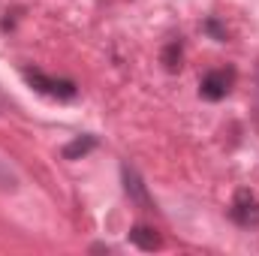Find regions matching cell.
<instances>
[{"label":"cell","mask_w":259,"mask_h":256,"mask_svg":"<svg viewBox=\"0 0 259 256\" xmlns=\"http://www.w3.org/2000/svg\"><path fill=\"white\" fill-rule=\"evenodd\" d=\"M21 75H24V81H27L33 91H39V94H46V97H55V100H72V97H75V91H78V88H75V81L46 75L42 69H24Z\"/></svg>","instance_id":"1"},{"label":"cell","mask_w":259,"mask_h":256,"mask_svg":"<svg viewBox=\"0 0 259 256\" xmlns=\"http://www.w3.org/2000/svg\"><path fill=\"white\" fill-rule=\"evenodd\" d=\"M232 81H235V72H232V69H211V72L202 75V81H199V94H202L205 100L217 103V100H223V97L229 94Z\"/></svg>","instance_id":"2"},{"label":"cell","mask_w":259,"mask_h":256,"mask_svg":"<svg viewBox=\"0 0 259 256\" xmlns=\"http://www.w3.org/2000/svg\"><path fill=\"white\" fill-rule=\"evenodd\" d=\"M121 178H124V190H127L130 202L136 205V208H142V211H154V199H151V193L145 187V181H142V175L133 169V166H121Z\"/></svg>","instance_id":"3"},{"label":"cell","mask_w":259,"mask_h":256,"mask_svg":"<svg viewBox=\"0 0 259 256\" xmlns=\"http://www.w3.org/2000/svg\"><path fill=\"white\" fill-rule=\"evenodd\" d=\"M229 214H232V220L238 226H259V202L253 199V193L250 190L238 193L232 208H229Z\"/></svg>","instance_id":"4"},{"label":"cell","mask_w":259,"mask_h":256,"mask_svg":"<svg viewBox=\"0 0 259 256\" xmlns=\"http://www.w3.org/2000/svg\"><path fill=\"white\" fill-rule=\"evenodd\" d=\"M130 241L139 247V250H160V235H157V229L154 226H145V223H136L133 229H130Z\"/></svg>","instance_id":"5"},{"label":"cell","mask_w":259,"mask_h":256,"mask_svg":"<svg viewBox=\"0 0 259 256\" xmlns=\"http://www.w3.org/2000/svg\"><path fill=\"white\" fill-rule=\"evenodd\" d=\"M97 148V139L94 136H84V139H75V142H69L64 148V157L66 160H78V157H84L88 151H94Z\"/></svg>","instance_id":"6"},{"label":"cell","mask_w":259,"mask_h":256,"mask_svg":"<svg viewBox=\"0 0 259 256\" xmlns=\"http://www.w3.org/2000/svg\"><path fill=\"white\" fill-rule=\"evenodd\" d=\"M181 58H184L181 42H169V46L163 49V66H166L169 72H178V69H181Z\"/></svg>","instance_id":"7"},{"label":"cell","mask_w":259,"mask_h":256,"mask_svg":"<svg viewBox=\"0 0 259 256\" xmlns=\"http://www.w3.org/2000/svg\"><path fill=\"white\" fill-rule=\"evenodd\" d=\"M202 30H205L211 39H217V42H226V36H229V33H226V27H223L217 18H205V21H202Z\"/></svg>","instance_id":"8"},{"label":"cell","mask_w":259,"mask_h":256,"mask_svg":"<svg viewBox=\"0 0 259 256\" xmlns=\"http://www.w3.org/2000/svg\"><path fill=\"white\" fill-rule=\"evenodd\" d=\"M0 106H3V100H0Z\"/></svg>","instance_id":"9"}]
</instances>
